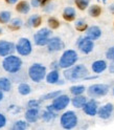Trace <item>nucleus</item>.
<instances>
[{
    "label": "nucleus",
    "mask_w": 114,
    "mask_h": 130,
    "mask_svg": "<svg viewBox=\"0 0 114 130\" xmlns=\"http://www.w3.org/2000/svg\"><path fill=\"white\" fill-rule=\"evenodd\" d=\"M88 74V68L83 64H74L73 66L66 68L63 72L64 78L67 81H70V82H77L78 80L85 79Z\"/></svg>",
    "instance_id": "1"
},
{
    "label": "nucleus",
    "mask_w": 114,
    "mask_h": 130,
    "mask_svg": "<svg viewBox=\"0 0 114 130\" xmlns=\"http://www.w3.org/2000/svg\"><path fill=\"white\" fill-rule=\"evenodd\" d=\"M22 64H23V62H22L20 57L19 56H15L13 54V55L6 56V57L3 58L2 67L6 72L12 74V75H15V74H18V72L21 70Z\"/></svg>",
    "instance_id": "2"
},
{
    "label": "nucleus",
    "mask_w": 114,
    "mask_h": 130,
    "mask_svg": "<svg viewBox=\"0 0 114 130\" xmlns=\"http://www.w3.org/2000/svg\"><path fill=\"white\" fill-rule=\"evenodd\" d=\"M28 77L29 79L35 83H40L41 81H43L47 75L46 72V67L44 65L40 64V63H34L30 65L28 68Z\"/></svg>",
    "instance_id": "3"
},
{
    "label": "nucleus",
    "mask_w": 114,
    "mask_h": 130,
    "mask_svg": "<svg viewBox=\"0 0 114 130\" xmlns=\"http://www.w3.org/2000/svg\"><path fill=\"white\" fill-rule=\"evenodd\" d=\"M79 60V56H78V53L73 50H67L65 51L61 58L59 60V64H60V67L63 68V69H66V68H69L71 66H73L77 61Z\"/></svg>",
    "instance_id": "4"
},
{
    "label": "nucleus",
    "mask_w": 114,
    "mask_h": 130,
    "mask_svg": "<svg viewBox=\"0 0 114 130\" xmlns=\"http://www.w3.org/2000/svg\"><path fill=\"white\" fill-rule=\"evenodd\" d=\"M60 123H61L62 128H64V129L75 128L79 123V119H78L77 113L72 110L65 111L60 118Z\"/></svg>",
    "instance_id": "5"
},
{
    "label": "nucleus",
    "mask_w": 114,
    "mask_h": 130,
    "mask_svg": "<svg viewBox=\"0 0 114 130\" xmlns=\"http://www.w3.org/2000/svg\"><path fill=\"white\" fill-rule=\"evenodd\" d=\"M52 36V30L51 28L43 27L41 29H39L37 32H35L34 35V42L38 46H45L48 44L49 40Z\"/></svg>",
    "instance_id": "6"
},
{
    "label": "nucleus",
    "mask_w": 114,
    "mask_h": 130,
    "mask_svg": "<svg viewBox=\"0 0 114 130\" xmlns=\"http://www.w3.org/2000/svg\"><path fill=\"white\" fill-rule=\"evenodd\" d=\"M16 52L19 56L26 57L29 56L32 52V44L28 38H20L16 43Z\"/></svg>",
    "instance_id": "7"
},
{
    "label": "nucleus",
    "mask_w": 114,
    "mask_h": 130,
    "mask_svg": "<svg viewBox=\"0 0 114 130\" xmlns=\"http://www.w3.org/2000/svg\"><path fill=\"white\" fill-rule=\"evenodd\" d=\"M110 90L108 84H93L90 85L87 89V93L91 98H102L105 96Z\"/></svg>",
    "instance_id": "8"
},
{
    "label": "nucleus",
    "mask_w": 114,
    "mask_h": 130,
    "mask_svg": "<svg viewBox=\"0 0 114 130\" xmlns=\"http://www.w3.org/2000/svg\"><path fill=\"white\" fill-rule=\"evenodd\" d=\"M77 46L79 48V51L81 53H83L85 55L90 54L93 48H94V41L91 40L89 37L84 36V37H80L77 41Z\"/></svg>",
    "instance_id": "9"
},
{
    "label": "nucleus",
    "mask_w": 114,
    "mask_h": 130,
    "mask_svg": "<svg viewBox=\"0 0 114 130\" xmlns=\"http://www.w3.org/2000/svg\"><path fill=\"white\" fill-rule=\"evenodd\" d=\"M70 102H71V100H70V98L67 94L61 93L60 95H58L52 100L51 105H52V107L54 108V110L59 112V111H62V110H64L65 108H66Z\"/></svg>",
    "instance_id": "10"
},
{
    "label": "nucleus",
    "mask_w": 114,
    "mask_h": 130,
    "mask_svg": "<svg viewBox=\"0 0 114 130\" xmlns=\"http://www.w3.org/2000/svg\"><path fill=\"white\" fill-rule=\"evenodd\" d=\"M16 52V44L12 41L0 40V57L4 58L6 56L13 55Z\"/></svg>",
    "instance_id": "11"
},
{
    "label": "nucleus",
    "mask_w": 114,
    "mask_h": 130,
    "mask_svg": "<svg viewBox=\"0 0 114 130\" xmlns=\"http://www.w3.org/2000/svg\"><path fill=\"white\" fill-rule=\"evenodd\" d=\"M47 46V51L49 53H56L64 48V42L60 37H51Z\"/></svg>",
    "instance_id": "12"
},
{
    "label": "nucleus",
    "mask_w": 114,
    "mask_h": 130,
    "mask_svg": "<svg viewBox=\"0 0 114 130\" xmlns=\"http://www.w3.org/2000/svg\"><path fill=\"white\" fill-rule=\"evenodd\" d=\"M99 102L95 101L94 99L88 100L87 103L85 104V106L82 108L83 111L85 112V115L89 116V117H94L97 115V111H99Z\"/></svg>",
    "instance_id": "13"
},
{
    "label": "nucleus",
    "mask_w": 114,
    "mask_h": 130,
    "mask_svg": "<svg viewBox=\"0 0 114 130\" xmlns=\"http://www.w3.org/2000/svg\"><path fill=\"white\" fill-rule=\"evenodd\" d=\"M113 110H114L113 104L107 103V104H105L104 106H102V107L99 108V111H97V116H99V118L102 119V120H108L112 116Z\"/></svg>",
    "instance_id": "14"
},
{
    "label": "nucleus",
    "mask_w": 114,
    "mask_h": 130,
    "mask_svg": "<svg viewBox=\"0 0 114 130\" xmlns=\"http://www.w3.org/2000/svg\"><path fill=\"white\" fill-rule=\"evenodd\" d=\"M40 117H41V115H40L39 108H28L24 113V118L28 123H36L40 119Z\"/></svg>",
    "instance_id": "15"
},
{
    "label": "nucleus",
    "mask_w": 114,
    "mask_h": 130,
    "mask_svg": "<svg viewBox=\"0 0 114 130\" xmlns=\"http://www.w3.org/2000/svg\"><path fill=\"white\" fill-rule=\"evenodd\" d=\"M56 116H58V111H55L54 108L52 107V105L50 104V105H48L46 109L42 112L41 118L44 122H51L56 118Z\"/></svg>",
    "instance_id": "16"
},
{
    "label": "nucleus",
    "mask_w": 114,
    "mask_h": 130,
    "mask_svg": "<svg viewBox=\"0 0 114 130\" xmlns=\"http://www.w3.org/2000/svg\"><path fill=\"white\" fill-rule=\"evenodd\" d=\"M108 67V64L105 60H96L91 64V69L94 74L100 75L102 72H104Z\"/></svg>",
    "instance_id": "17"
},
{
    "label": "nucleus",
    "mask_w": 114,
    "mask_h": 130,
    "mask_svg": "<svg viewBox=\"0 0 114 130\" xmlns=\"http://www.w3.org/2000/svg\"><path fill=\"white\" fill-rule=\"evenodd\" d=\"M86 36L89 37L91 40L95 41V40L100 39L101 36H102V30L99 26L96 25H92V26H89L86 30Z\"/></svg>",
    "instance_id": "18"
},
{
    "label": "nucleus",
    "mask_w": 114,
    "mask_h": 130,
    "mask_svg": "<svg viewBox=\"0 0 114 130\" xmlns=\"http://www.w3.org/2000/svg\"><path fill=\"white\" fill-rule=\"evenodd\" d=\"M87 98L83 94H80V95H73V98L71 99V104L74 108L81 109L85 106V104L87 103Z\"/></svg>",
    "instance_id": "19"
},
{
    "label": "nucleus",
    "mask_w": 114,
    "mask_h": 130,
    "mask_svg": "<svg viewBox=\"0 0 114 130\" xmlns=\"http://www.w3.org/2000/svg\"><path fill=\"white\" fill-rule=\"evenodd\" d=\"M45 80L48 84H56L60 80V72L58 69H51L45 77Z\"/></svg>",
    "instance_id": "20"
},
{
    "label": "nucleus",
    "mask_w": 114,
    "mask_h": 130,
    "mask_svg": "<svg viewBox=\"0 0 114 130\" xmlns=\"http://www.w3.org/2000/svg\"><path fill=\"white\" fill-rule=\"evenodd\" d=\"M41 24H42V17L37 14L31 15L26 21V25L29 27H34V28L39 27Z\"/></svg>",
    "instance_id": "21"
},
{
    "label": "nucleus",
    "mask_w": 114,
    "mask_h": 130,
    "mask_svg": "<svg viewBox=\"0 0 114 130\" xmlns=\"http://www.w3.org/2000/svg\"><path fill=\"white\" fill-rule=\"evenodd\" d=\"M30 3H28L25 0H22V1H19L17 4H16V11L20 14H23V15H26L29 13L30 11Z\"/></svg>",
    "instance_id": "22"
},
{
    "label": "nucleus",
    "mask_w": 114,
    "mask_h": 130,
    "mask_svg": "<svg viewBox=\"0 0 114 130\" xmlns=\"http://www.w3.org/2000/svg\"><path fill=\"white\" fill-rule=\"evenodd\" d=\"M75 17H77V12H75V10L73 9V7H71V6L65 7L64 11H63V18H64V20L70 22V21L74 20Z\"/></svg>",
    "instance_id": "23"
},
{
    "label": "nucleus",
    "mask_w": 114,
    "mask_h": 130,
    "mask_svg": "<svg viewBox=\"0 0 114 130\" xmlns=\"http://www.w3.org/2000/svg\"><path fill=\"white\" fill-rule=\"evenodd\" d=\"M0 89L4 92H9L12 89V81L11 79L6 77H1L0 78Z\"/></svg>",
    "instance_id": "24"
},
{
    "label": "nucleus",
    "mask_w": 114,
    "mask_h": 130,
    "mask_svg": "<svg viewBox=\"0 0 114 130\" xmlns=\"http://www.w3.org/2000/svg\"><path fill=\"white\" fill-rule=\"evenodd\" d=\"M102 14V7L97 4H93L88 7V15L92 18H96Z\"/></svg>",
    "instance_id": "25"
},
{
    "label": "nucleus",
    "mask_w": 114,
    "mask_h": 130,
    "mask_svg": "<svg viewBox=\"0 0 114 130\" xmlns=\"http://www.w3.org/2000/svg\"><path fill=\"white\" fill-rule=\"evenodd\" d=\"M28 128V122L26 120H18L12 126L13 130H25Z\"/></svg>",
    "instance_id": "26"
},
{
    "label": "nucleus",
    "mask_w": 114,
    "mask_h": 130,
    "mask_svg": "<svg viewBox=\"0 0 114 130\" xmlns=\"http://www.w3.org/2000/svg\"><path fill=\"white\" fill-rule=\"evenodd\" d=\"M18 92L21 95H28L31 92V87L29 84H27L25 82H22L18 85Z\"/></svg>",
    "instance_id": "27"
},
{
    "label": "nucleus",
    "mask_w": 114,
    "mask_h": 130,
    "mask_svg": "<svg viewBox=\"0 0 114 130\" xmlns=\"http://www.w3.org/2000/svg\"><path fill=\"white\" fill-rule=\"evenodd\" d=\"M23 25V21L20 18H13L9 24V28L12 30H18L22 27Z\"/></svg>",
    "instance_id": "28"
},
{
    "label": "nucleus",
    "mask_w": 114,
    "mask_h": 130,
    "mask_svg": "<svg viewBox=\"0 0 114 130\" xmlns=\"http://www.w3.org/2000/svg\"><path fill=\"white\" fill-rule=\"evenodd\" d=\"M69 91L72 95H80V94H83L86 91V87L84 85H74L70 87Z\"/></svg>",
    "instance_id": "29"
},
{
    "label": "nucleus",
    "mask_w": 114,
    "mask_h": 130,
    "mask_svg": "<svg viewBox=\"0 0 114 130\" xmlns=\"http://www.w3.org/2000/svg\"><path fill=\"white\" fill-rule=\"evenodd\" d=\"M12 20V13L9 11H2L0 12V23L7 24Z\"/></svg>",
    "instance_id": "30"
},
{
    "label": "nucleus",
    "mask_w": 114,
    "mask_h": 130,
    "mask_svg": "<svg viewBox=\"0 0 114 130\" xmlns=\"http://www.w3.org/2000/svg\"><path fill=\"white\" fill-rule=\"evenodd\" d=\"M74 27H75L77 30H79V31H86L89 26H88L87 22H86L84 19H78V20L74 22Z\"/></svg>",
    "instance_id": "31"
},
{
    "label": "nucleus",
    "mask_w": 114,
    "mask_h": 130,
    "mask_svg": "<svg viewBox=\"0 0 114 130\" xmlns=\"http://www.w3.org/2000/svg\"><path fill=\"white\" fill-rule=\"evenodd\" d=\"M62 93L61 90H55V91H50L48 93H45L41 96V100L42 101H47V100H53L54 98H56L58 95H60Z\"/></svg>",
    "instance_id": "32"
},
{
    "label": "nucleus",
    "mask_w": 114,
    "mask_h": 130,
    "mask_svg": "<svg viewBox=\"0 0 114 130\" xmlns=\"http://www.w3.org/2000/svg\"><path fill=\"white\" fill-rule=\"evenodd\" d=\"M47 24H48V26H49V28H51V29H56V28L60 27V21L54 17L48 18L47 19Z\"/></svg>",
    "instance_id": "33"
},
{
    "label": "nucleus",
    "mask_w": 114,
    "mask_h": 130,
    "mask_svg": "<svg viewBox=\"0 0 114 130\" xmlns=\"http://www.w3.org/2000/svg\"><path fill=\"white\" fill-rule=\"evenodd\" d=\"M89 2H90V0H74L77 7L81 11H85L89 6Z\"/></svg>",
    "instance_id": "34"
},
{
    "label": "nucleus",
    "mask_w": 114,
    "mask_h": 130,
    "mask_svg": "<svg viewBox=\"0 0 114 130\" xmlns=\"http://www.w3.org/2000/svg\"><path fill=\"white\" fill-rule=\"evenodd\" d=\"M41 102H42V100H36V99L29 100L27 102V107L28 108H40V106H41Z\"/></svg>",
    "instance_id": "35"
},
{
    "label": "nucleus",
    "mask_w": 114,
    "mask_h": 130,
    "mask_svg": "<svg viewBox=\"0 0 114 130\" xmlns=\"http://www.w3.org/2000/svg\"><path fill=\"white\" fill-rule=\"evenodd\" d=\"M106 58L111 62H114V46H111L107 50V52H106Z\"/></svg>",
    "instance_id": "36"
},
{
    "label": "nucleus",
    "mask_w": 114,
    "mask_h": 130,
    "mask_svg": "<svg viewBox=\"0 0 114 130\" xmlns=\"http://www.w3.org/2000/svg\"><path fill=\"white\" fill-rule=\"evenodd\" d=\"M7 110H9V112L12 113L13 116H15V115H17V113H19L21 109L18 106H16V105H11V106L7 108Z\"/></svg>",
    "instance_id": "37"
},
{
    "label": "nucleus",
    "mask_w": 114,
    "mask_h": 130,
    "mask_svg": "<svg viewBox=\"0 0 114 130\" xmlns=\"http://www.w3.org/2000/svg\"><path fill=\"white\" fill-rule=\"evenodd\" d=\"M7 123V120H6V117L3 115V113L0 112V129L3 128Z\"/></svg>",
    "instance_id": "38"
},
{
    "label": "nucleus",
    "mask_w": 114,
    "mask_h": 130,
    "mask_svg": "<svg viewBox=\"0 0 114 130\" xmlns=\"http://www.w3.org/2000/svg\"><path fill=\"white\" fill-rule=\"evenodd\" d=\"M43 1L44 0H30V5L32 7H40L42 6Z\"/></svg>",
    "instance_id": "39"
},
{
    "label": "nucleus",
    "mask_w": 114,
    "mask_h": 130,
    "mask_svg": "<svg viewBox=\"0 0 114 130\" xmlns=\"http://www.w3.org/2000/svg\"><path fill=\"white\" fill-rule=\"evenodd\" d=\"M50 68H51V69H58V70H59V68H61V67H60V64H59V61H53V62L50 64Z\"/></svg>",
    "instance_id": "40"
},
{
    "label": "nucleus",
    "mask_w": 114,
    "mask_h": 130,
    "mask_svg": "<svg viewBox=\"0 0 114 130\" xmlns=\"http://www.w3.org/2000/svg\"><path fill=\"white\" fill-rule=\"evenodd\" d=\"M5 2L10 5H14V4H17L19 2V0H5Z\"/></svg>",
    "instance_id": "41"
},
{
    "label": "nucleus",
    "mask_w": 114,
    "mask_h": 130,
    "mask_svg": "<svg viewBox=\"0 0 114 130\" xmlns=\"http://www.w3.org/2000/svg\"><path fill=\"white\" fill-rule=\"evenodd\" d=\"M109 71L111 72V74H114V62L109 66Z\"/></svg>",
    "instance_id": "42"
},
{
    "label": "nucleus",
    "mask_w": 114,
    "mask_h": 130,
    "mask_svg": "<svg viewBox=\"0 0 114 130\" xmlns=\"http://www.w3.org/2000/svg\"><path fill=\"white\" fill-rule=\"evenodd\" d=\"M109 11H110V12H111V13L114 15V3L109 5Z\"/></svg>",
    "instance_id": "43"
},
{
    "label": "nucleus",
    "mask_w": 114,
    "mask_h": 130,
    "mask_svg": "<svg viewBox=\"0 0 114 130\" xmlns=\"http://www.w3.org/2000/svg\"><path fill=\"white\" fill-rule=\"evenodd\" d=\"M3 92H4V91H2L1 89H0V102H1V101L3 100V98H4V94H3Z\"/></svg>",
    "instance_id": "44"
},
{
    "label": "nucleus",
    "mask_w": 114,
    "mask_h": 130,
    "mask_svg": "<svg viewBox=\"0 0 114 130\" xmlns=\"http://www.w3.org/2000/svg\"><path fill=\"white\" fill-rule=\"evenodd\" d=\"M56 84H59V85L64 84V81H63V80H59V81H58V83H56Z\"/></svg>",
    "instance_id": "45"
},
{
    "label": "nucleus",
    "mask_w": 114,
    "mask_h": 130,
    "mask_svg": "<svg viewBox=\"0 0 114 130\" xmlns=\"http://www.w3.org/2000/svg\"><path fill=\"white\" fill-rule=\"evenodd\" d=\"M1 34H2V28L0 27V36H1Z\"/></svg>",
    "instance_id": "46"
},
{
    "label": "nucleus",
    "mask_w": 114,
    "mask_h": 130,
    "mask_svg": "<svg viewBox=\"0 0 114 130\" xmlns=\"http://www.w3.org/2000/svg\"><path fill=\"white\" fill-rule=\"evenodd\" d=\"M112 94L114 95V87H113V89H112Z\"/></svg>",
    "instance_id": "47"
},
{
    "label": "nucleus",
    "mask_w": 114,
    "mask_h": 130,
    "mask_svg": "<svg viewBox=\"0 0 114 130\" xmlns=\"http://www.w3.org/2000/svg\"><path fill=\"white\" fill-rule=\"evenodd\" d=\"M99 1H101V0H99ZM102 1H103V2H104V3H105V2H106V1H107V0H102Z\"/></svg>",
    "instance_id": "48"
}]
</instances>
